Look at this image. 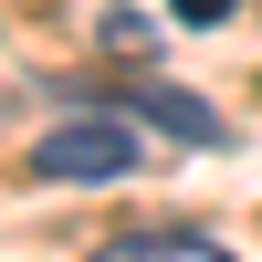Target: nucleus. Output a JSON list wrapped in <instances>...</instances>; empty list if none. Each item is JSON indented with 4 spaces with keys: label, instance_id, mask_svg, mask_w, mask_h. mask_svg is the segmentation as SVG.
Returning <instances> with one entry per match:
<instances>
[{
    "label": "nucleus",
    "instance_id": "1",
    "mask_svg": "<svg viewBox=\"0 0 262 262\" xmlns=\"http://www.w3.org/2000/svg\"><path fill=\"white\" fill-rule=\"evenodd\" d=\"M147 168V137L126 116H63L32 137V179H137Z\"/></svg>",
    "mask_w": 262,
    "mask_h": 262
},
{
    "label": "nucleus",
    "instance_id": "2",
    "mask_svg": "<svg viewBox=\"0 0 262 262\" xmlns=\"http://www.w3.org/2000/svg\"><path fill=\"white\" fill-rule=\"evenodd\" d=\"M105 116H158V126H168L179 147H231V116H210L200 95H179V84H158V74H126Z\"/></svg>",
    "mask_w": 262,
    "mask_h": 262
},
{
    "label": "nucleus",
    "instance_id": "3",
    "mask_svg": "<svg viewBox=\"0 0 262 262\" xmlns=\"http://www.w3.org/2000/svg\"><path fill=\"white\" fill-rule=\"evenodd\" d=\"M105 262H231V252L200 231H126V242H105Z\"/></svg>",
    "mask_w": 262,
    "mask_h": 262
},
{
    "label": "nucleus",
    "instance_id": "4",
    "mask_svg": "<svg viewBox=\"0 0 262 262\" xmlns=\"http://www.w3.org/2000/svg\"><path fill=\"white\" fill-rule=\"evenodd\" d=\"M95 42H105V53H126V63H158V42H168V32H158L147 11H105V21H95Z\"/></svg>",
    "mask_w": 262,
    "mask_h": 262
},
{
    "label": "nucleus",
    "instance_id": "5",
    "mask_svg": "<svg viewBox=\"0 0 262 262\" xmlns=\"http://www.w3.org/2000/svg\"><path fill=\"white\" fill-rule=\"evenodd\" d=\"M168 21H189V32H210V21H231V0H168Z\"/></svg>",
    "mask_w": 262,
    "mask_h": 262
}]
</instances>
